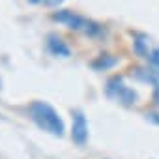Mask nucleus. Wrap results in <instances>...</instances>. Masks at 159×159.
<instances>
[{
  "mask_svg": "<svg viewBox=\"0 0 159 159\" xmlns=\"http://www.w3.org/2000/svg\"><path fill=\"white\" fill-rule=\"evenodd\" d=\"M30 118L36 122V125L54 137H62L64 135V120L60 118V114L45 101H34L28 107Z\"/></svg>",
  "mask_w": 159,
  "mask_h": 159,
  "instance_id": "f257e3e1",
  "label": "nucleus"
},
{
  "mask_svg": "<svg viewBox=\"0 0 159 159\" xmlns=\"http://www.w3.org/2000/svg\"><path fill=\"white\" fill-rule=\"evenodd\" d=\"M52 21L67 26L69 30H75V32H81L88 38H96V36H101L103 34V26L81 13H75L71 10H58L52 13Z\"/></svg>",
  "mask_w": 159,
  "mask_h": 159,
  "instance_id": "f03ea898",
  "label": "nucleus"
},
{
  "mask_svg": "<svg viewBox=\"0 0 159 159\" xmlns=\"http://www.w3.org/2000/svg\"><path fill=\"white\" fill-rule=\"evenodd\" d=\"M107 96L111 99L122 103V105H127V107L135 105L137 99H139L137 92L122 81V77H112V79L107 81Z\"/></svg>",
  "mask_w": 159,
  "mask_h": 159,
  "instance_id": "7ed1b4c3",
  "label": "nucleus"
},
{
  "mask_svg": "<svg viewBox=\"0 0 159 159\" xmlns=\"http://www.w3.org/2000/svg\"><path fill=\"white\" fill-rule=\"evenodd\" d=\"M71 139L75 144L79 146H84L88 140V124L86 118L81 111H75L73 112V124H71Z\"/></svg>",
  "mask_w": 159,
  "mask_h": 159,
  "instance_id": "20e7f679",
  "label": "nucleus"
},
{
  "mask_svg": "<svg viewBox=\"0 0 159 159\" xmlns=\"http://www.w3.org/2000/svg\"><path fill=\"white\" fill-rule=\"evenodd\" d=\"M47 49H49L51 54L62 56V58H66V56L71 54V51H69V47L66 45V41H64L62 38H58L56 34H51V36L47 38Z\"/></svg>",
  "mask_w": 159,
  "mask_h": 159,
  "instance_id": "39448f33",
  "label": "nucleus"
},
{
  "mask_svg": "<svg viewBox=\"0 0 159 159\" xmlns=\"http://www.w3.org/2000/svg\"><path fill=\"white\" fill-rule=\"evenodd\" d=\"M140 81H144V83H150L153 88H155V92L159 94V69L157 67H144V69H137V73H135Z\"/></svg>",
  "mask_w": 159,
  "mask_h": 159,
  "instance_id": "423d86ee",
  "label": "nucleus"
},
{
  "mask_svg": "<svg viewBox=\"0 0 159 159\" xmlns=\"http://www.w3.org/2000/svg\"><path fill=\"white\" fill-rule=\"evenodd\" d=\"M116 58L114 56H111V54H99L90 66L96 69V71H107V69H111V67H114L116 66Z\"/></svg>",
  "mask_w": 159,
  "mask_h": 159,
  "instance_id": "0eeeda50",
  "label": "nucleus"
},
{
  "mask_svg": "<svg viewBox=\"0 0 159 159\" xmlns=\"http://www.w3.org/2000/svg\"><path fill=\"white\" fill-rule=\"evenodd\" d=\"M148 58H150V62L153 64V67L159 69V47H155L153 51H150V52H148Z\"/></svg>",
  "mask_w": 159,
  "mask_h": 159,
  "instance_id": "6e6552de",
  "label": "nucleus"
},
{
  "mask_svg": "<svg viewBox=\"0 0 159 159\" xmlns=\"http://www.w3.org/2000/svg\"><path fill=\"white\" fill-rule=\"evenodd\" d=\"M64 0H43V6H60Z\"/></svg>",
  "mask_w": 159,
  "mask_h": 159,
  "instance_id": "1a4fd4ad",
  "label": "nucleus"
},
{
  "mask_svg": "<svg viewBox=\"0 0 159 159\" xmlns=\"http://www.w3.org/2000/svg\"><path fill=\"white\" fill-rule=\"evenodd\" d=\"M30 4H43V0H28Z\"/></svg>",
  "mask_w": 159,
  "mask_h": 159,
  "instance_id": "9d476101",
  "label": "nucleus"
},
{
  "mask_svg": "<svg viewBox=\"0 0 159 159\" xmlns=\"http://www.w3.org/2000/svg\"><path fill=\"white\" fill-rule=\"evenodd\" d=\"M0 88H2V79H0Z\"/></svg>",
  "mask_w": 159,
  "mask_h": 159,
  "instance_id": "9b49d317",
  "label": "nucleus"
}]
</instances>
